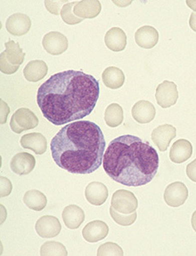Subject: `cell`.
<instances>
[{
  "instance_id": "f1b7e54d",
  "label": "cell",
  "mask_w": 196,
  "mask_h": 256,
  "mask_svg": "<svg viewBox=\"0 0 196 256\" xmlns=\"http://www.w3.org/2000/svg\"><path fill=\"white\" fill-rule=\"evenodd\" d=\"M110 214L111 218L117 224H120L123 226H129L135 223L137 218L136 212H132L130 214H123L121 212H117L113 208H110Z\"/></svg>"
},
{
  "instance_id": "3957f363",
  "label": "cell",
  "mask_w": 196,
  "mask_h": 256,
  "mask_svg": "<svg viewBox=\"0 0 196 256\" xmlns=\"http://www.w3.org/2000/svg\"><path fill=\"white\" fill-rule=\"evenodd\" d=\"M158 166L155 148L134 135H122L111 140L103 158L105 172L125 186H146L155 177Z\"/></svg>"
},
{
  "instance_id": "d6986e66",
  "label": "cell",
  "mask_w": 196,
  "mask_h": 256,
  "mask_svg": "<svg viewBox=\"0 0 196 256\" xmlns=\"http://www.w3.org/2000/svg\"><path fill=\"white\" fill-rule=\"evenodd\" d=\"M101 4L98 0H82L74 7V14L82 19H92L100 15Z\"/></svg>"
},
{
  "instance_id": "9a60e30c",
  "label": "cell",
  "mask_w": 196,
  "mask_h": 256,
  "mask_svg": "<svg viewBox=\"0 0 196 256\" xmlns=\"http://www.w3.org/2000/svg\"><path fill=\"white\" fill-rule=\"evenodd\" d=\"M107 187L100 182H92L86 187L85 196L87 201L94 206H101L108 198Z\"/></svg>"
},
{
  "instance_id": "7402d4cb",
  "label": "cell",
  "mask_w": 196,
  "mask_h": 256,
  "mask_svg": "<svg viewBox=\"0 0 196 256\" xmlns=\"http://www.w3.org/2000/svg\"><path fill=\"white\" fill-rule=\"evenodd\" d=\"M48 72V67L44 61L34 60L27 64L24 68V76L30 82H38L44 79Z\"/></svg>"
},
{
  "instance_id": "f546056e",
  "label": "cell",
  "mask_w": 196,
  "mask_h": 256,
  "mask_svg": "<svg viewBox=\"0 0 196 256\" xmlns=\"http://www.w3.org/2000/svg\"><path fill=\"white\" fill-rule=\"evenodd\" d=\"M97 254L99 256H123V248L117 244L107 242L100 245L97 251Z\"/></svg>"
},
{
  "instance_id": "4dcf8cb0",
  "label": "cell",
  "mask_w": 196,
  "mask_h": 256,
  "mask_svg": "<svg viewBox=\"0 0 196 256\" xmlns=\"http://www.w3.org/2000/svg\"><path fill=\"white\" fill-rule=\"evenodd\" d=\"M19 70L18 65H12L6 58L5 52L0 54V70L5 74H13Z\"/></svg>"
},
{
  "instance_id": "2e32d148",
  "label": "cell",
  "mask_w": 196,
  "mask_h": 256,
  "mask_svg": "<svg viewBox=\"0 0 196 256\" xmlns=\"http://www.w3.org/2000/svg\"><path fill=\"white\" fill-rule=\"evenodd\" d=\"M158 30L152 26H143L140 28L135 34V43L138 46L143 49H152L158 44Z\"/></svg>"
},
{
  "instance_id": "7c38bea8",
  "label": "cell",
  "mask_w": 196,
  "mask_h": 256,
  "mask_svg": "<svg viewBox=\"0 0 196 256\" xmlns=\"http://www.w3.org/2000/svg\"><path fill=\"white\" fill-rule=\"evenodd\" d=\"M31 20L24 13H16L6 20L7 31L14 36H23L29 32L31 28Z\"/></svg>"
},
{
  "instance_id": "4fadbf2b",
  "label": "cell",
  "mask_w": 196,
  "mask_h": 256,
  "mask_svg": "<svg viewBox=\"0 0 196 256\" xmlns=\"http://www.w3.org/2000/svg\"><path fill=\"white\" fill-rule=\"evenodd\" d=\"M132 117L139 124H147L155 118L156 110L152 102L146 100L138 101L133 106Z\"/></svg>"
},
{
  "instance_id": "484cf974",
  "label": "cell",
  "mask_w": 196,
  "mask_h": 256,
  "mask_svg": "<svg viewBox=\"0 0 196 256\" xmlns=\"http://www.w3.org/2000/svg\"><path fill=\"white\" fill-rule=\"evenodd\" d=\"M105 122L110 128H117L123 122V110L118 104H111L105 111Z\"/></svg>"
},
{
  "instance_id": "4316f807",
  "label": "cell",
  "mask_w": 196,
  "mask_h": 256,
  "mask_svg": "<svg viewBox=\"0 0 196 256\" xmlns=\"http://www.w3.org/2000/svg\"><path fill=\"white\" fill-rule=\"evenodd\" d=\"M41 254L42 256H65L68 252L65 245L59 242H46L41 248Z\"/></svg>"
},
{
  "instance_id": "d6a6232c",
  "label": "cell",
  "mask_w": 196,
  "mask_h": 256,
  "mask_svg": "<svg viewBox=\"0 0 196 256\" xmlns=\"http://www.w3.org/2000/svg\"><path fill=\"white\" fill-rule=\"evenodd\" d=\"M0 180H1V188H0L1 194L0 196H1V198H6L12 193V184L11 181L4 176H1Z\"/></svg>"
},
{
  "instance_id": "836d02e7",
  "label": "cell",
  "mask_w": 196,
  "mask_h": 256,
  "mask_svg": "<svg viewBox=\"0 0 196 256\" xmlns=\"http://www.w3.org/2000/svg\"><path fill=\"white\" fill-rule=\"evenodd\" d=\"M186 174L189 180L196 183V159L189 163L186 168Z\"/></svg>"
},
{
  "instance_id": "83f0119b",
  "label": "cell",
  "mask_w": 196,
  "mask_h": 256,
  "mask_svg": "<svg viewBox=\"0 0 196 256\" xmlns=\"http://www.w3.org/2000/svg\"><path fill=\"white\" fill-rule=\"evenodd\" d=\"M76 3H77L76 1H74V2L66 4L63 6L60 15H61L62 19L65 22V24H69V25H76V24L82 22L83 20V19L77 18L74 14L73 7H75Z\"/></svg>"
},
{
  "instance_id": "52a82bcc",
  "label": "cell",
  "mask_w": 196,
  "mask_h": 256,
  "mask_svg": "<svg viewBox=\"0 0 196 256\" xmlns=\"http://www.w3.org/2000/svg\"><path fill=\"white\" fill-rule=\"evenodd\" d=\"M188 196V190L184 184L174 182L165 188L164 199L165 204L170 207L177 208L185 204Z\"/></svg>"
},
{
  "instance_id": "ba28073f",
  "label": "cell",
  "mask_w": 196,
  "mask_h": 256,
  "mask_svg": "<svg viewBox=\"0 0 196 256\" xmlns=\"http://www.w3.org/2000/svg\"><path fill=\"white\" fill-rule=\"evenodd\" d=\"M42 46L47 53L59 56L67 50L69 42L66 36L59 32H50L43 37Z\"/></svg>"
},
{
  "instance_id": "44dd1931",
  "label": "cell",
  "mask_w": 196,
  "mask_h": 256,
  "mask_svg": "<svg viewBox=\"0 0 196 256\" xmlns=\"http://www.w3.org/2000/svg\"><path fill=\"white\" fill-rule=\"evenodd\" d=\"M105 43L112 52H122L127 46V35L120 28H112L105 35Z\"/></svg>"
},
{
  "instance_id": "8d00e7d4",
  "label": "cell",
  "mask_w": 196,
  "mask_h": 256,
  "mask_svg": "<svg viewBox=\"0 0 196 256\" xmlns=\"http://www.w3.org/2000/svg\"><path fill=\"white\" fill-rule=\"evenodd\" d=\"M191 224H192L193 230L196 232V211L193 212L192 218H191Z\"/></svg>"
},
{
  "instance_id": "603a6c76",
  "label": "cell",
  "mask_w": 196,
  "mask_h": 256,
  "mask_svg": "<svg viewBox=\"0 0 196 256\" xmlns=\"http://www.w3.org/2000/svg\"><path fill=\"white\" fill-rule=\"evenodd\" d=\"M102 80L106 88L116 90L123 86L125 82V76L120 68L108 67L103 72Z\"/></svg>"
},
{
  "instance_id": "cb8c5ba5",
  "label": "cell",
  "mask_w": 196,
  "mask_h": 256,
  "mask_svg": "<svg viewBox=\"0 0 196 256\" xmlns=\"http://www.w3.org/2000/svg\"><path fill=\"white\" fill-rule=\"evenodd\" d=\"M24 202L27 207L35 211H42L47 204V198L37 190H30L25 193Z\"/></svg>"
},
{
  "instance_id": "e575fe53",
  "label": "cell",
  "mask_w": 196,
  "mask_h": 256,
  "mask_svg": "<svg viewBox=\"0 0 196 256\" xmlns=\"http://www.w3.org/2000/svg\"><path fill=\"white\" fill-rule=\"evenodd\" d=\"M189 26L191 30L196 32V12L191 13L190 18H189Z\"/></svg>"
},
{
  "instance_id": "5b68a950",
  "label": "cell",
  "mask_w": 196,
  "mask_h": 256,
  "mask_svg": "<svg viewBox=\"0 0 196 256\" xmlns=\"http://www.w3.org/2000/svg\"><path fill=\"white\" fill-rule=\"evenodd\" d=\"M111 206L117 212L123 214H130L137 210V198L133 192L127 190H118L112 195Z\"/></svg>"
},
{
  "instance_id": "5bb4252c",
  "label": "cell",
  "mask_w": 196,
  "mask_h": 256,
  "mask_svg": "<svg viewBox=\"0 0 196 256\" xmlns=\"http://www.w3.org/2000/svg\"><path fill=\"white\" fill-rule=\"evenodd\" d=\"M109 233L107 224L101 220H94L86 224L82 230V236L89 242H97L106 238Z\"/></svg>"
},
{
  "instance_id": "ac0fdd59",
  "label": "cell",
  "mask_w": 196,
  "mask_h": 256,
  "mask_svg": "<svg viewBox=\"0 0 196 256\" xmlns=\"http://www.w3.org/2000/svg\"><path fill=\"white\" fill-rule=\"evenodd\" d=\"M20 142L23 148L33 150L36 154H43L47 152V138L39 132L25 134L21 138Z\"/></svg>"
},
{
  "instance_id": "8992f818",
  "label": "cell",
  "mask_w": 196,
  "mask_h": 256,
  "mask_svg": "<svg viewBox=\"0 0 196 256\" xmlns=\"http://www.w3.org/2000/svg\"><path fill=\"white\" fill-rule=\"evenodd\" d=\"M155 98L161 108H170L176 104L178 99L176 84L172 82L164 80L156 88Z\"/></svg>"
},
{
  "instance_id": "6da1fadb",
  "label": "cell",
  "mask_w": 196,
  "mask_h": 256,
  "mask_svg": "<svg viewBox=\"0 0 196 256\" xmlns=\"http://www.w3.org/2000/svg\"><path fill=\"white\" fill-rule=\"evenodd\" d=\"M100 94V83L94 76L66 70L53 74L41 84L37 104L48 122L62 126L89 116Z\"/></svg>"
},
{
  "instance_id": "ffe728a7",
  "label": "cell",
  "mask_w": 196,
  "mask_h": 256,
  "mask_svg": "<svg viewBox=\"0 0 196 256\" xmlns=\"http://www.w3.org/2000/svg\"><path fill=\"white\" fill-rule=\"evenodd\" d=\"M62 218L69 229H77L85 220L84 211L77 205H69L62 212Z\"/></svg>"
},
{
  "instance_id": "d4e9b609",
  "label": "cell",
  "mask_w": 196,
  "mask_h": 256,
  "mask_svg": "<svg viewBox=\"0 0 196 256\" xmlns=\"http://www.w3.org/2000/svg\"><path fill=\"white\" fill-rule=\"evenodd\" d=\"M6 50L4 52L6 54V58L12 65H18L20 66L21 64H24L25 58V53L20 47V44L16 43L15 41L11 40L6 42Z\"/></svg>"
},
{
  "instance_id": "e0dca14e",
  "label": "cell",
  "mask_w": 196,
  "mask_h": 256,
  "mask_svg": "<svg viewBox=\"0 0 196 256\" xmlns=\"http://www.w3.org/2000/svg\"><path fill=\"white\" fill-rule=\"evenodd\" d=\"M193 154V146L187 140H176L170 150V159L172 162L181 164L188 160Z\"/></svg>"
},
{
  "instance_id": "7a4b0ae2",
  "label": "cell",
  "mask_w": 196,
  "mask_h": 256,
  "mask_svg": "<svg viewBox=\"0 0 196 256\" xmlns=\"http://www.w3.org/2000/svg\"><path fill=\"white\" fill-rule=\"evenodd\" d=\"M106 146L100 126L82 120L61 128L52 140L51 152L60 168L75 174H90L101 166Z\"/></svg>"
},
{
  "instance_id": "277c9868",
  "label": "cell",
  "mask_w": 196,
  "mask_h": 256,
  "mask_svg": "<svg viewBox=\"0 0 196 256\" xmlns=\"http://www.w3.org/2000/svg\"><path fill=\"white\" fill-rule=\"evenodd\" d=\"M39 125L38 117L30 108H21L13 114L10 122L12 131L20 134Z\"/></svg>"
},
{
  "instance_id": "d590c367",
  "label": "cell",
  "mask_w": 196,
  "mask_h": 256,
  "mask_svg": "<svg viewBox=\"0 0 196 256\" xmlns=\"http://www.w3.org/2000/svg\"><path fill=\"white\" fill-rule=\"evenodd\" d=\"M186 4H187V6H188L190 9L193 10V12H196V1L187 0V1H186Z\"/></svg>"
},
{
  "instance_id": "1f68e13d",
  "label": "cell",
  "mask_w": 196,
  "mask_h": 256,
  "mask_svg": "<svg viewBox=\"0 0 196 256\" xmlns=\"http://www.w3.org/2000/svg\"><path fill=\"white\" fill-rule=\"evenodd\" d=\"M63 4H66L68 2L65 1V0H61V1H45V6H46L47 10L53 15H59L60 14V12H61L60 7H61Z\"/></svg>"
},
{
  "instance_id": "30bf717a",
  "label": "cell",
  "mask_w": 196,
  "mask_h": 256,
  "mask_svg": "<svg viewBox=\"0 0 196 256\" xmlns=\"http://www.w3.org/2000/svg\"><path fill=\"white\" fill-rule=\"evenodd\" d=\"M62 226L59 218L52 216H42L36 224V230L42 238H53L59 235Z\"/></svg>"
},
{
  "instance_id": "8fae6325",
  "label": "cell",
  "mask_w": 196,
  "mask_h": 256,
  "mask_svg": "<svg viewBox=\"0 0 196 256\" xmlns=\"http://www.w3.org/2000/svg\"><path fill=\"white\" fill-rule=\"evenodd\" d=\"M36 158L27 152H20L13 156L11 162L12 172L20 176L30 174L36 166Z\"/></svg>"
},
{
  "instance_id": "9c48e42d",
  "label": "cell",
  "mask_w": 196,
  "mask_h": 256,
  "mask_svg": "<svg viewBox=\"0 0 196 256\" xmlns=\"http://www.w3.org/2000/svg\"><path fill=\"white\" fill-rule=\"evenodd\" d=\"M176 136V128L170 124L158 126L153 129L151 134V138L161 152H166L170 142Z\"/></svg>"
}]
</instances>
